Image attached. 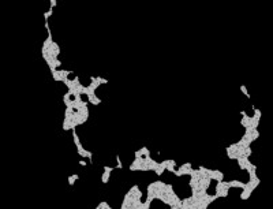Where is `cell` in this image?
Here are the masks:
<instances>
[{"label": "cell", "mask_w": 273, "mask_h": 209, "mask_svg": "<svg viewBox=\"0 0 273 209\" xmlns=\"http://www.w3.org/2000/svg\"><path fill=\"white\" fill-rule=\"evenodd\" d=\"M251 153H253V150H251V148H250V146H246V150H244V156H247V157H250V156H251Z\"/></svg>", "instance_id": "16"}, {"label": "cell", "mask_w": 273, "mask_h": 209, "mask_svg": "<svg viewBox=\"0 0 273 209\" xmlns=\"http://www.w3.org/2000/svg\"><path fill=\"white\" fill-rule=\"evenodd\" d=\"M192 165H191V163H184V164H182L180 167H178V170H189V168H191Z\"/></svg>", "instance_id": "13"}, {"label": "cell", "mask_w": 273, "mask_h": 209, "mask_svg": "<svg viewBox=\"0 0 273 209\" xmlns=\"http://www.w3.org/2000/svg\"><path fill=\"white\" fill-rule=\"evenodd\" d=\"M141 152H142V156H143V157L150 156V150H149L146 146H142V148H141Z\"/></svg>", "instance_id": "12"}, {"label": "cell", "mask_w": 273, "mask_h": 209, "mask_svg": "<svg viewBox=\"0 0 273 209\" xmlns=\"http://www.w3.org/2000/svg\"><path fill=\"white\" fill-rule=\"evenodd\" d=\"M71 82H73V86H74V87H77L79 83H81V81H79V77H78V75H75V77H74V79H73Z\"/></svg>", "instance_id": "14"}, {"label": "cell", "mask_w": 273, "mask_h": 209, "mask_svg": "<svg viewBox=\"0 0 273 209\" xmlns=\"http://www.w3.org/2000/svg\"><path fill=\"white\" fill-rule=\"evenodd\" d=\"M77 152H78V155L81 156L82 159H85V157H87V152H89V150L83 149L82 145H79V146H77Z\"/></svg>", "instance_id": "4"}, {"label": "cell", "mask_w": 273, "mask_h": 209, "mask_svg": "<svg viewBox=\"0 0 273 209\" xmlns=\"http://www.w3.org/2000/svg\"><path fill=\"white\" fill-rule=\"evenodd\" d=\"M251 137H253V140L255 141V140H257V138H258V137H260V131L257 130V128H254V130H253V133H251Z\"/></svg>", "instance_id": "15"}, {"label": "cell", "mask_w": 273, "mask_h": 209, "mask_svg": "<svg viewBox=\"0 0 273 209\" xmlns=\"http://www.w3.org/2000/svg\"><path fill=\"white\" fill-rule=\"evenodd\" d=\"M97 209H111V206H109L108 202H105V201H101V202L97 205Z\"/></svg>", "instance_id": "9"}, {"label": "cell", "mask_w": 273, "mask_h": 209, "mask_svg": "<svg viewBox=\"0 0 273 209\" xmlns=\"http://www.w3.org/2000/svg\"><path fill=\"white\" fill-rule=\"evenodd\" d=\"M79 165H81V167H86V165H87V163L83 159H81V160H79Z\"/></svg>", "instance_id": "20"}, {"label": "cell", "mask_w": 273, "mask_h": 209, "mask_svg": "<svg viewBox=\"0 0 273 209\" xmlns=\"http://www.w3.org/2000/svg\"><path fill=\"white\" fill-rule=\"evenodd\" d=\"M240 92H242V93H243V94L246 96L247 99H250V97H251V96H250V93L247 92V87H246L244 85H240Z\"/></svg>", "instance_id": "11"}, {"label": "cell", "mask_w": 273, "mask_h": 209, "mask_svg": "<svg viewBox=\"0 0 273 209\" xmlns=\"http://www.w3.org/2000/svg\"><path fill=\"white\" fill-rule=\"evenodd\" d=\"M134 157H142V152H141V149L134 152Z\"/></svg>", "instance_id": "19"}, {"label": "cell", "mask_w": 273, "mask_h": 209, "mask_svg": "<svg viewBox=\"0 0 273 209\" xmlns=\"http://www.w3.org/2000/svg\"><path fill=\"white\" fill-rule=\"evenodd\" d=\"M228 184H229V187H235V189H243L244 187V183L240 182V180H236V179L228 182Z\"/></svg>", "instance_id": "2"}, {"label": "cell", "mask_w": 273, "mask_h": 209, "mask_svg": "<svg viewBox=\"0 0 273 209\" xmlns=\"http://www.w3.org/2000/svg\"><path fill=\"white\" fill-rule=\"evenodd\" d=\"M73 140H74V143H75V146H79L81 145V141H79V135L77 134V131H75V128H73Z\"/></svg>", "instance_id": "6"}, {"label": "cell", "mask_w": 273, "mask_h": 209, "mask_svg": "<svg viewBox=\"0 0 273 209\" xmlns=\"http://www.w3.org/2000/svg\"><path fill=\"white\" fill-rule=\"evenodd\" d=\"M78 178H79V176H78V174L70 175V176H68V184H70V186H73V184L75 183V180H77Z\"/></svg>", "instance_id": "7"}, {"label": "cell", "mask_w": 273, "mask_h": 209, "mask_svg": "<svg viewBox=\"0 0 273 209\" xmlns=\"http://www.w3.org/2000/svg\"><path fill=\"white\" fill-rule=\"evenodd\" d=\"M250 118L251 116H248L247 114H244V115H242V120H240V124H242L244 128L246 127H248L250 126Z\"/></svg>", "instance_id": "3"}, {"label": "cell", "mask_w": 273, "mask_h": 209, "mask_svg": "<svg viewBox=\"0 0 273 209\" xmlns=\"http://www.w3.org/2000/svg\"><path fill=\"white\" fill-rule=\"evenodd\" d=\"M253 111H254V118L255 119H261V116H262V112H261V109H258V108H255L254 105H253Z\"/></svg>", "instance_id": "8"}, {"label": "cell", "mask_w": 273, "mask_h": 209, "mask_svg": "<svg viewBox=\"0 0 273 209\" xmlns=\"http://www.w3.org/2000/svg\"><path fill=\"white\" fill-rule=\"evenodd\" d=\"M97 81H98L101 85H107V83L109 82L108 79H105V78H101V77H97Z\"/></svg>", "instance_id": "17"}, {"label": "cell", "mask_w": 273, "mask_h": 209, "mask_svg": "<svg viewBox=\"0 0 273 209\" xmlns=\"http://www.w3.org/2000/svg\"><path fill=\"white\" fill-rule=\"evenodd\" d=\"M87 101H89L90 104H93V105H98V104L101 103V100L96 96V93L94 94H87Z\"/></svg>", "instance_id": "1"}, {"label": "cell", "mask_w": 273, "mask_h": 209, "mask_svg": "<svg viewBox=\"0 0 273 209\" xmlns=\"http://www.w3.org/2000/svg\"><path fill=\"white\" fill-rule=\"evenodd\" d=\"M109 178H111V172H108V171H104L102 172V175H101V182L105 184V183H108L109 182Z\"/></svg>", "instance_id": "5"}, {"label": "cell", "mask_w": 273, "mask_h": 209, "mask_svg": "<svg viewBox=\"0 0 273 209\" xmlns=\"http://www.w3.org/2000/svg\"><path fill=\"white\" fill-rule=\"evenodd\" d=\"M115 159H116V168H117V170H122V168H123V164H122V160H120V156L116 155Z\"/></svg>", "instance_id": "10"}, {"label": "cell", "mask_w": 273, "mask_h": 209, "mask_svg": "<svg viewBox=\"0 0 273 209\" xmlns=\"http://www.w3.org/2000/svg\"><path fill=\"white\" fill-rule=\"evenodd\" d=\"M115 168H116V167H109V165H105V167H104V171H108V172H112V171L115 170Z\"/></svg>", "instance_id": "18"}]
</instances>
